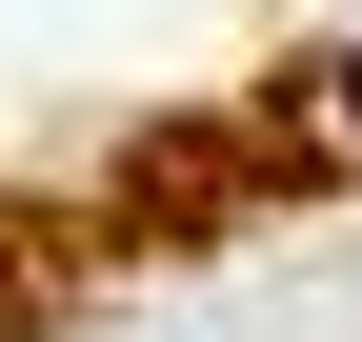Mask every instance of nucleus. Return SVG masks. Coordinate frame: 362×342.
<instances>
[{
    "instance_id": "1",
    "label": "nucleus",
    "mask_w": 362,
    "mask_h": 342,
    "mask_svg": "<svg viewBox=\"0 0 362 342\" xmlns=\"http://www.w3.org/2000/svg\"><path fill=\"white\" fill-rule=\"evenodd\" d=\"M342 121H362V40H342Z\"/></svg>"
}]
</instances>
